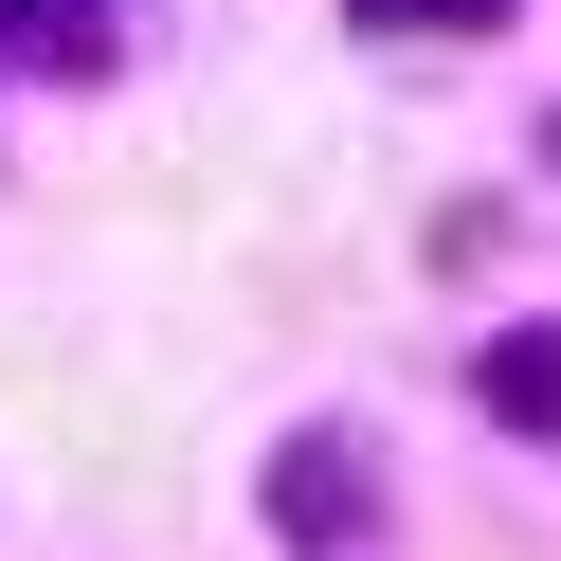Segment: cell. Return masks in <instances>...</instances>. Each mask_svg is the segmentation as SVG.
I'll use <instances>...</instances> for the list:
<instances>
[{
  "instance_id": "1",
  "label": "cell",
  "mask_w": 561,
  "mask_h": 561,
  "mask_svg": "<svg viewBox=\"0 0 561 561\" xmlns=\"http://www.w3.org/2000/svg\"><path fill=\"white\" fill-rule=\"evenodd\" d=\"M471 399L507 416V435H561V327H507V344L471 363Z\"/></svg>"
},
{
  "instance_id": "2",
  "label": "cell",
  "mask_w": 561,
  "mask_h": 561,
  "mask_svg": "<svg viewBox=\"0 0 561 561\" xmlns=\"http://www.w3.org/2000/svg\"><path fill=\"white\" fill-rule=\"evenodd\" d=\"M272 507H290L308 543H327V525H363V453H327V435H308L290 471H272Z\"/></svg>"
},
{
  "instance_id": "4",
  "label": "cell",
  "mask_w": 561,
  "mask_h": 561,
  "mask_svg": "<svg viewBox=\"0 0 561 561\" xmlns=\"http://www.w3.org/2000/svg\"><path fill=\"white\" fill-rule=\"evenodd\" d=\"M344 19H380V37H489L507 0H344Z\"/></svg>"
},
{
  "instance_id": "3",
  "label": "cell",
  "mask_w": 561,
  "mask_h": 561,
  "mask_svg": "<svg viewBox=\"0 0 561 561\" xmlns=\"http://www.w3.org/2000/svg\"><path fill=\"white\" fill-rule=\"evenodd\" d=\"M0 55H73L91 73V55H110V0H0Z\"/></svg>"
}]
</instances>
